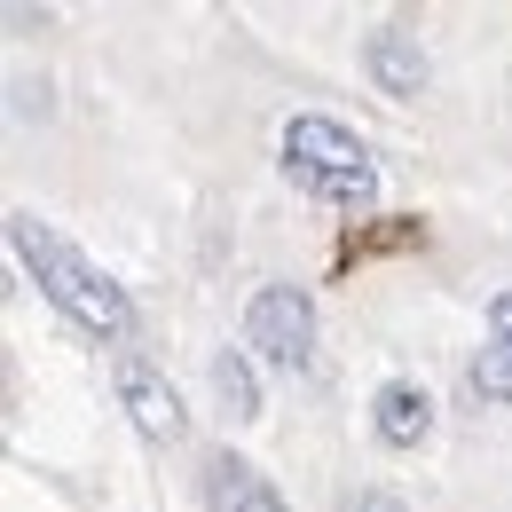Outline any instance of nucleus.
<instances>
[{"instance_id":"nucleus-4","label":"nucleus","mask_w":512,"mask_h":512,"mask_svg":"<svg viewBox=\"0 0 512 512\" xmlns=\"http://www.w3.org/2000/svg\"><path fill=\"white\" fill-rule=\"evenodd\" d=\"M119 402H127V418L150 434V442H182V426H190L182 402H174V386L158 379L150 363H134V355L119 363Z\"/></svg>"},{"instance_id":"nucleus-8","label":"nucleus","mask_w":512,"mask_h":512,"mask_svg":"<svg viewBox=\"0 0 512 512\" xmlns=\"http://www.w3.org/2000/svg\"><path fill=\"white\" fill-rule=\"evenodd\" d=\"M213 394L229 402V418H237V426H253V418H260V386H253V363H245L237 347H221V355H213Z\"/></svg>"},{"instance_id":"nucleus-3","label":"nucleus","mask_w":512,"mask_h":512,"mask_svg":"<svg viewBox=\"0 0 512 512\" xmlns=\"http://www.w3.org/2000/svg\"><path fill=\"white\" fill-rule=\"evenodd\" d=\"M245 347H260L276 371H308L316 363V300L300 284H260L245 308Z\"/></svg>"},{"instance_id":"nucleus-5","label":"nucleus","mask_w":512,"mask_h":512,"mask_svg":"<svg viewBox=\"0 0 512 512\" xmlns=\"http://www.w3.org/2000/svg\"><path fill=\"white\" fill-rule=\"evenodd\" d=\"M371 426H379L386 449H418L434 434V394L410 386V379H386L379 394H371Z\"/></svg>"},{"instance_id":"nucleus-9","label":"nucleus","mask_w":512,"mask_h":512,"mask_svg":"<svg viewBox=\"0 0 512 512\" xmlns=\"http://www.w3.org/2000/svg\"><path fill=\"white\" fill-rule=\"evenodd\" d=\"M465 379H473V394H481V402H512V347H481Z\"/></svg>"},{"instance_id":"nucleus-10","label":"nucleus","mask_w":512,"mask_h":512,"mask_svg":"<svg viewBox=\"0 0 512 512\" xmlns=\"http://www.w3.org/2000/svg\"><path fill=\"white\" fill-rule=\"evenodd\" d=\"M339 512H402V497H386V489H363V497H347Z\"/></svg>"},{"instance_id":"nucleus-6","label":"nucleus","mask_w":512,"mask_h":512,"mask_svg":"<svg viewBox=\"0 0 512 512\" xmlns=\"http://www.w3.org/2000/svg\"><path fill=\"white\" fill-rule=\"evenodd\" d=\"M363 64H371V79H379V95H394V103H410V95L426 87V48H418V32H402V24L371 32Z\"/></svg>"},{"instance_id":"nucleus-11","label":"nucleus","mask_w":512,"mask_h":512,"mask_svg":"<svg viewBox=\"0 0 512 512\" xmlns=\"http://www.w3.org/2000/svg\"><path fill=\"white\" fill-rule=\"evenodd\" d=\"M489 323H497V347H512V292H497V300H489Z\"/></svg>"},{"instance_id":"nucleus-1","label":"nucleus","mask_w":512,"mask_h":512,"mask_svg":"<svg viewBox=\"0 0 512 512\" xmlns=\"http://www.w3.org/2000/svg\"><path fill=\"white\" fill-rule=\"evenodd\" d=\"M8 245H16V260L32 268V284L64 308L79 331H95V339H127L134 331V308H127V292L95 268V260L79 253V245H64L48 221H32V213H8Z\"/></svg>"},{"instance_id":"nucleus-7","label":"nucleus","mask_w":512,"mask_h":512,"mask_svg":"<svg viewBox=\"0 0 512 512\" xmlns=\"http://www.w3.org/2000/svg\"><path fill=\"white\" fill-rule=\"evenodd\" d=\"M213 512H284V497L260 481L245 457H213Z\"/></svg>"},{"instance_id":"nucleus-2","label":"nucleus","mask_w":512,"mask_h":512,"mask_svg":"<svg viewBox=\"0 0 512 512\" xmlns=\"http://www.w3.org/2000/svg\"><path fill=\"white\" fill-rule=\"evenodd\" d=\"M284 166H292V182L316 190L323 205H347V213H371V205H379L371 150L339 127V119H323V111H300V119L284 127Z\"/></svg>"}]
</instances>
